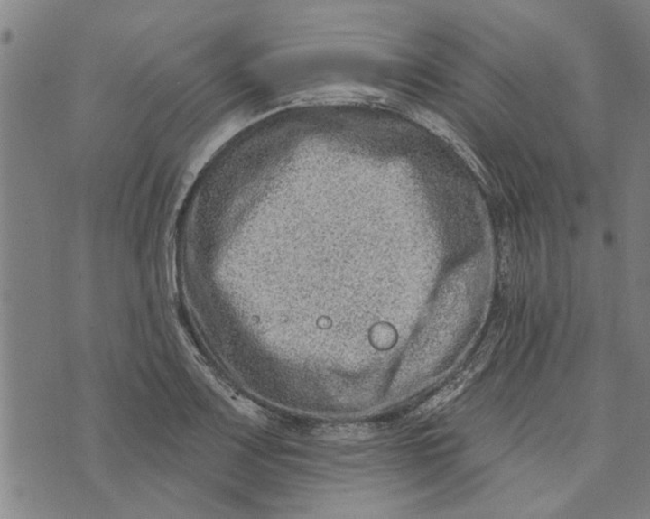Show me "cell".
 Wrapping results in <instances>:
<instances>
[{"instance_id":"6da1fadb","label":"cell","mask_w":650,"mask_h":519,"mask_svg":"<svg viewBox=\"0 0 650 519\" xmlns=\"http://www.w3.org/2000/svg\"><path fill=\"white\" fill-rule=\"evenodd\" d=\"M413 119L420 123L421 125L432 131L433 134L441 137L442 140L452 144L458 153L468 161L478 173L481 172V170H479L481 165H479L474 153H472L467 144L457 135L444 118H441L438 114L427 111V109H418V111L413 112Z\"/></svg>"},{"instance_id":"7a4b0ae2","label":"cell","mask_w":650,"mask_h":519,"mask_svg":"<svg viewBox=\"0 0 650 519\" xmlns=\"http://www.w3.org/2000/svg\"><path fill=\"white\" fill-rule=\"evenodd\" d=\"M378 433L373 423H337L317 428L314 434L320 440L331 441L365 440Z\"/></svg>"}]
</instances>
